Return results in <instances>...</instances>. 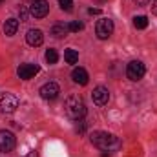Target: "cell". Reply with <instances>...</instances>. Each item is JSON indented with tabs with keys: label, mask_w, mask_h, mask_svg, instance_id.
Masks as SVG:
<instances>
[{
	"label": "cell",
	"mask_w": 157,
	"mask_h": 157,
	"mask_svg": "<svg viewBox=\"0 0 157 157\" xmlns=\"http://www.w3.org/2000/svg\"><path fill=\"white\" fill-rule=\"evenodd\" d=\"M24 157H37V152H29V154H26Z\"/></svg>",
	"instance_id": "cb8c5ba5"
},
{
	"label": "cell",
	"mask_w": 157,
	"mask_h": 157,
	"mask_svg": "<svg viewBox=\"0 0 157 157\" xmlns=\"http://www.w3.org/2000/svg\"><path fill=\"white\" fill-rule=\"evenodd\" d=\"M29 15H31V13H29V11H28L26 7H20V20H24V22H26Z\"/></svg>",
	"instance_id": "ffe728a7"
},
{
	"label": "cell",
	"mask_w": 157,
	"mask_h": 157,
	"mask_svg": "<svg viewBox=\"0 0 157 157\" xmlns=\"http://www.w3.org/2000/svg\"><path fill=\"white\" fill-rule=\"evenodd\" d=\"M91 99H93V102H95L97 106H104V104H108V101H110V91H108V88H104V86H97V88H93V91H91Z\"/></svg>",
	"instance_id": "9c48e42d"
},
{
	"label": "cell",
	"mask_w": 157,
	"mask_h": 157,
	"mask_svg": "<svg viewBox=\"0 0 157 157\" xmlns=\"http://www.w3.org/2000/svg\"><path fill=\"white\" fill-rule=\"evenodd\" d=\"M101 157H110V154H108V152H102V155Z\"/></svg>",
	"instance_id": "d4e9b609"
},
{
	"label": "cell",
	"mask_w": 157,
	"mask_h": 157,
	"mask_svg": "<svg viewBox=\"0 0 157 157\" xmlns=\"http://www.w3.org/2000/svg\"><path fill=\"white\" fill-rule=\"evenodd\" d=\"M46 60H48V64H57V60H59V53H57V49H48L46 51Z\"/></svg>",
	"instance_id": "e0dca14e"
},
{
	"label": "cell",
	"mask_w": 157,
	"mask_h": 157,
	"mask_svg": "<svg viewBox=\"0 0 157 157\" xmlns=\"http://www.w3.org/2000/svg\"><path fill=\"white\" fill-rule=\"evenodd\" d=\"M144 73H146V68H144V64L141 62V60H132L128 66H126V77L130 78V80H141V78L144 77Z\"/></svg>",
	"instance_id": "277c9868"
},
{
	"label": "cell",
	"mask_w": 157,
	"mask_h": 157,
	"mask_svg": "<svg viewBox=\"0 0 157 157\" xmlns=\"http://www.w3.org/2000/svg\"><path fill=\"white\" fill-rule=\"evenodd\" d=\"M64 60H66L68 64H77L78 62V53L75 49H66V51H64Z\"/></svg>",
	"instance_id": "9a60e30c"
},
{
	"label": "cell",
	"mask_w": 157,
	"mask_h": 157,
	"mask_svg": "<svg viewBox=\"0 0 157 157\" xmlns=\"http://www.w3.org/2000/svg\"><path fill=\"white\" fill-rule=\"evenodd\" d=\"M39 71H40V66H37V64H22L17 73H18V77L22 80H29V78L35 77Z\"/></svg>",
	"instance_id": "30bf717a"
},
{
	"label": "cell",
	"mask_w": 157,
	"mask_h": 157,
	"mask_svg": "<svg viewBox=\"0 0 157 157\" xmlns=\"http://www.w3.org/2000/svg\"><path fill=\"white\" fill-rule=\"evenodd\" d=\"M88 13H90V15H99V13H101V9H97V7H90V9H88Z\"/></svg>",
	"instance_id": "44dd1931"
},
{
	"label": "cell",
	"mask_w": 157,
	"mask_h": 157,
	"mask_svg": "<svg viewBox=\"0 0 157 157\" xmlns=\"http://www.w3.org/2000/svg\"><path fill=\"white\" fill-rule=\"evenodd\" d=\"M95 33L101 40H106L112 33H113V20L102 17L101 20H97V26H95Z\"/></svg>",
	"instance_id": "5b68a950"
},
{
	"label": "cell",
	"mask_w": 157,
	"mask_h": 157,
	"mask_svg": "<svg viewBox=\"0 0 157 157\" xmlns=\"http://www.w3.org/2000/svg\"><path fill=\"white\" fill-rule=\"evenodd\" d=\"M15 148V135L9 130H0V152L9 154Z\"/></svg>",
	"instance_id": "52a82bcc"
},
{
	"label": "cell",
	"mask_w": 157,
	"mask_h": 157,
	"mask_svg": "<svg viewBox=\"0 0 157 157\" xmlns=\"http://www.w3.org/2000/svg\"><path fill=\"white\" fill-rule=\"evenodd\" d=\"M17 29H18V20L17 18H7L6 24H4V33L7 37H13L17 33Z\"/></svg>",
	"instance_id": "4fadbf2b"
},
{
	"label": "cell",
	"mask_w": 157,
	"mask_h": 157,
	"mask_svg": "<svg viewBox=\"0 0 157 157\" xmlns=\"http://www.w3.org/2000/svg\"><path fill=\"white\" fill-rule=\"evenodd\" d=\"M26 42H28L29 46H33V48L40 46V44L44 42V35H42V31H40V29H29L28 35H26Z\"/></svg>",
	"instance_id": "8fae6325"
},
{
	"label": "cell",
	"mask_w": 157,
	"mask_h": 157,
	"mask_svg": "<svg viewBox=\"0 0 157 157\" xmlns=\"http://www.w3.org/2000/svg\"><path fill=\"white\" fill-rule=\"evenodd\" d=\"M59 93H60V88L57 82H48L40 88V97L44 101H55L59 97Z\"/></svg>",
	"instance_id": "ba28073f"
},
{
	"label": "cell",
	"mask_w": 157,
	"mask_h": 157,
	"mask_svg": "<svg viewBox=\"0 0 157 157\" xmlns=\"http://www.w3.org/2000/svg\"><path fill=\"white\" fill-rule=\"evenodd\" d=\"M135 2H137V4H139V6H144V4H148V2H150V0H135Z\"/></svg>",
	"instance_id": "603a6c76"
},
{
	"label": "cell",
	"mask_w": 157,
	"mask_h": 157,
	"mask_svg": "<svg viewBox=\"0 0 157 157\" xmlns=\"http://www.w3.org/2000/svg\"><path fill=\"white\" fill-rule=\"evenodd\" d=\"M29 13H31V17H35V18H44V17L49 13V4H48V0H33L31 6H29Z\"/></svg>",
	"instance_id": "8992f818"
},
{
	"label": "cell",
	"mask_w": 157,
	"mask_h": 157,
	"mask_svg": "<svg viewBox=\"0 0 157 157\" xmlns=\"http://www.w3.org/2000/svg\"><path fill=\"white\" fill-rule=\"evenodd\" d=\"M2 2H4V0H0V4H2Z\"/></svg>",
	"instance_id": "484cf974"
},
{
	"label": "cell",
	"mask_w": 157,
	"mask_h": 157,
	"mask_svg": "<svg viewBox=\"0 0 157 157\" xmlns=\"http://www.w3.org/2000/svg\"><path fill=\"white\" fill-rule=\"evenodd\" d=\"M90 139H91V143L97 146V148H101V150H104V152H110V150H115L119 148V139L113 135V133H108V132H93L91 135H90Z\"/></svg>",
	"instance_id": "6da1fadb"
},
{
	"label": "cell",
	"mask_w": 157,
	"mask_h": 157,
	"mask_svg": "<svg viewBox=\"0 0 157 157\" xmlns=\"http://www.w3.org/2000/svg\"><path fill=\"white\" fill-rule=\"evenodd\" d=\"M133 26H135L137 29H146V28H148V18H146L144 15L135 17V18H133Z\"/></svg>",
	"instance_id": "2e32d148"
},
{
	"label": "cell",
	"mask_w": 157,
	"mask_h": 157,
	"mask_svg": "<svg viewBox=\"0 0 157 157\" xmlns=\"http://www.w3.org/2000/svg\"><path fill=\"white\" fill-rule=\"evenodd\" d=\"M66 113L73 121H80L86 115V104L80 95H70L66 99Z\"/></svg>",
	"instance_id": "7a4b0ae2"
},
{
	"label": "cell",
	"mask_w": 157,
	"mask_h": 157,
	"mask_svg": "<svg viewBox=\"0 0 157 157\" xmlns=\"http://www.w3.org/2000/svg\"><path fill=\"white\" fill-rule=\"evenodd\" d=\"M66 33H68V26H64V24H55V26L51 28V35L57 37V39L66 37Z\"/></svg>",
	"instance_id": "5bb4252c"
},
{
	"label": "cell",
	"mask_w": 157,
	"mask_h": 157,
	"mask_svg": "<svg viewBox=\"0 0 157 157\" xmlns=\"http://www.w3.org/2000/svg\"><path fill=\"white\" fill-rule=\"evenodd\" d=\"M71 78H73L77 84H80V86H86V84H88V80H90L88 71H86L84 68H75V70L71 71Z\"/></svg>",
	"instance_id": "7c38bea8"
},
{
	"label": "cell",
	"mask_w": 157,
	"mask_h": 157,
	"mask_svg": "<svg viewBox=\"0 0 157 157\" xmlns=\"http://www.w3.org/2000/svg\"><path fill=\"white\" fill-rule=\"evenodd\" d=\"M152 13H154V15H157V0H154V2H152Z\"/></svg>",
	"instance_id": "7402d4cb"
},
{
	"label": "cell",
	"mask_w": 157,
	"mask_h": 157,
	"mask_svg": "<svg viewBox=\"0 0 157 157\" xmlns=\"http://www.w3.org/2000/svg\"><path fill=\"white\" fill-rule=\"evenodd\" d=\"M82 29H84V24L82 22H70L68 24V31H71V33H78Z\"/></svg>",
	"instance_id": "ac0fdd59"
},
{
	"label": "cell",
	"mask_w": 157,
	"mask_h": 157,
	"mask_svg": "<svg viewBox=\"0 0 157 157\" xmlns=\"http://www.w3.org/2000/svg\"><path fill=\"white\" fill-rule=\"evenodd\" d=\"M18 108V97L13 93H2L0 95V112L2 113H13Z\"/></svg>",
	"instance_id": "3957f363"
},
{
	"label": "cell",
	"mask_w": 157,
	"mask_h": 157,
	"mask_svg": "<svg viewBox=\"0 0 157 157\" xmlns=\"http://www.w3.org/2000/svg\"><path fill=\"white\" fill-rule=\"evenodd\" d=\"M59 4H60V7H62L64 11H71V6H73V0H59Z\"/></svg>",
	"instance_id": "d6986e66"
}]
</instances>
